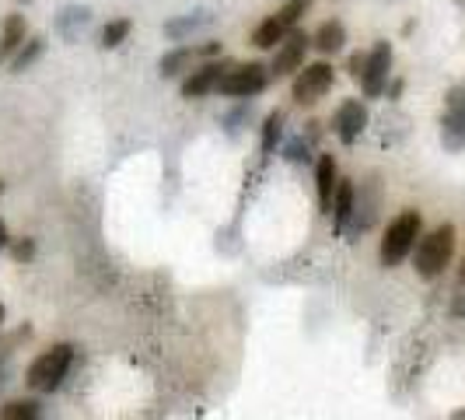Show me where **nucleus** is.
I'll list each match as a JSON object with an SVG mask.
<instances>
[{
    "label": "nucleus",
    "mask_w": 465,
    "mask_h": 420,
    "mask_svg": "<svg viewBox=\"0 0 465 420\" xmlns=\"http://www.w3.org/2000/svg\"><path fill=\"white\" fill-rule=\"evenodd\" d=\"M92 22V11L88 7H67L64 15H60V32H64V39L67 43H74L77 39V28H84V25Z\"/></svg>",
    "instance_id": "nucleus-20"
},
{
    "label": "nucleus",
    "mask_w": 465,
    "mask_h": 420,
    "mask_svg": "<svg viewBox=\"0 0 465 420\" xmlns=\"http://www.w3.org/2000/svg\"><path fill=\"white\" fill-rule=\"evenodd\" d=\"M28 39V25H25V15H7L4 18V28H0V64H7L22 43Z\"/></svg>",
    "instance_id": "nucleus-14"
},
{
    "label": "nucleus",
    "mask_w": 465,
    "mask_h": 420,
    "mask_svg": "<svg viewBox=\"0 0 465 420\" xmlns=\"http://www.w3.org/2000/svg\"><path fill=\"white\" fill-rule=\"evenodd\" d=\"M43 49H46V39L43 35H32V39H25L22 49L11 56V70L15 74H22V70H28L39 56H43Z\"/></svg>",
    "instance_id": "nucleus-17"
},
{
    "label": "nucleus",
    "mask_w": 465,
    "mask_h": 420,
    "mask_svg": "<svg viewBox=\"0 0 465 420\" xmlns=\"http://www.w3.org/2000/svg\"><path fill=\"white\" fill-rule=\"evenodd\" d=\"M0 417L4 420H35L43 417V406L35 399H11L7 406H0Z\"/></svg>",
    "instance_id": "nucleus-21"
},
{
    "label": "nucleus",
    "mask_w": 465,
    "mask_h": 420,
    "mask_svg": "<svg viewBox=\"0 0 465 420\" xmlns=\"http://www.w3.org/2000/svg\"><path fill=\"white\" fill-rule=\"evenodd\" d=\"M4 375H7V361L0 357V385H4Z\"/></svg>",
    "instance_id": "nucleus-28"
},
{
    "label": "nucleus",
    "mask_w": 465,
    "mask_h": 420,
    "mask_svg": "<svg viewBox=\"0 0 465 420\" xmlns=\"http://www.w3.org/2000/svg\"><path fill=\"white\" fill-rule=\"evenodd\" d=\"M193 60H196V49H189V46H179V49H172V53H164L162 56V77H179L183 70L193 67Z\"/></svg>",
    "instance_id": "nucleus-16"
},
{
    "label": "nucleus",
    "mask_w": 465,
    "mask_h": 420,
    "mask_svg": "<svg viewBox=\"0 0 465 420\" xmlns=\"http://www.w3.org/2000/svg\"><path fill=\"white\" fill-rule=\"evenodd\" d=\"M441 144H444V151H451V155L465 151V81L455 85V88L448 92V98H444Z\"/></svg>",
    "instance_id": "nucleus-7"
},
{
    "label": "nucleus",
    "mask_w": 465,
    "mask_h": 420,
    "mask_svg": "<svg viewBox=\"0 0 465 420\" xmlns=\"http://www.w3.org/2000/svg\"><path fill=\"white\" fill-rule=\"evenodd\" d=\"M130 32H134V25L130 18H113V22L102 28V35H98V46L102 49H116L123 46L126 39H130Z\"/></svg>",
    "instance_id": "nucleus-18"
},
{
    "label": "nucleus",
    "mask_w": 465,
    "mask_h": 420,
    "mask_svg": "<svg viewBox=\"0 0 465 420\" xmlns=\"http://www.w3.org/2000/svg\"><path fill=\"white\" fill-rule=\"evenodd\" d=\"M336 186H340V165H336L332 155H319V162H315V193H319V210L322 214H332Z\"/></svg>",
    "instance_id": "nucleus-12"
},
{
    "label": "nucleus",
    "mask_w": 465,
    "mask_h": 420,
    "mask_svg": "<svg viewBox=\"0 0 465 420\" xmlns=\"http://www.w3.org/2000/svg\"><path fill=\"white\" fill-rule=\"evenodd\" d=\"M332 130L343 144H357L361 134L368 130V105L361 98H347L332 116Z\"/></svg>",
    "instance_id": "nucleus-10"
},
{
    "label": "nucleus",
    "mask_w": 465,
    "mask_h": 420,
    "mask_svg": "<svg viewBox=\"0 0 465 420\" xmlns=\"http://www.w3.org/2000/svg\"><path fill=\"white\" fill-rule=\"evenodd\" d=\"M283 158H287V162H308V140H304V134L283 147Z\"/></svg>",
    "instance_id": "nucleus-23"
},
{
    "label": "nucleus",
    "mask_w": 465,
    "mask_h": 420,
    "mask_svg": "<svg viewBox=\"0 0 465 420\" xmlns=\"http://www.w3.org/2000/svg\"><path fill=\"white\" fill-rule=\"evenodd\" d=\"M455 4H459V7H462V11H465V0H455Z\"/></svg>",
    "instance_id": "nucleus-30"
},
{
    "label": "nucleus",
    "mask_w": 465,
    "mask_h": 420,
    "mask_svg": "<svg viewBox=\"0 0 465 420\" xmlns=\"http://www.w3.org/2000/svg\"><path fill=\"white\" fill-rule=\"evenodd\" d=\"M11 256L18 259V263L32 259V256H35V242H32V238H18V242L11 245Z\"/></svg>",
    "instance_id": "nucleus-24"
},
{
    "label": "nucleus",
    "mask_w": 465,
    "mask_h": 420,
    "mask_svg": "<svg viewBox=\"0 0 465 420\" xmlns=\"http://www.w3.org/2000/svg\"><path fill=\"white\" fill-rule=\"evenodd\" d=\"M308 49H312V35L302 32V28H291L287 35H283V43H277V53H273V64H270V74L273 77H291V74H298L304 67V56H308Z\"/></svg>",
    "instance_id": "nucleus-8"
},
{
    "label": "nucleus",
    "mask_w": 465,
    "mask_h": 420,
    "mask_svg": "<svg viewBox=\"0 0 465 420\" xmlns=\"http://www.w3.org/2000/svg\"><path fill=\"white\" fill-rule=\"evenodd\" d=\"M336 85V74H332V64L319 60V64H304L298 74H294V88H291V98L298 105H319Z\"/></svg>",
    "instance_id": "nucleus-6"
},
{
    "label": "nucleus",
    "mask_w": 465,
    "mask_h": 420,
    "mask_svg": "<svg viewBox=\"0 0 465 420\" xmlns=\"http://www.w3.org/2000/svg\"><path fill=\"white\" fill-rule=\"evenodd\" d=\"M283 137V113H270L266 123H262V155H273V147H277V140Z\"/></svg>",
    "instance_id": "nucleus-22"
},
{
    "label": "nucleus",
    "mask_w": 465,
    "mask_h": 420,
    "mask_svg": "<svg viewBox=\"0 0 465 420\" xmlns=\"http://www.w3.org/2000/svg\"><path fill=\"white\" fill-rule=\"evenodd\" d=\"M364 64H368V53H353L347 60V74L353 81H361V74H364Z\"/></svg>",
    "instance_id": "nucleus-25"
},
{
    "label": "nucleus",
    "mask_w": 465,
    "mask_h": 420,
    "mask_svg": "<svg viewBox=\"0 0 465 420\" xmlns=\"http://www.w3.org/2000/svg\"><path fill=\"white\" fill-rule=\"evenodd\" d=\"M389 74H392V46L389 43H374V49L368 53V64L361 74V88L368 98H381L389 88Z\"/></svg>",
    "instance_id": "nucleus-9"
},
{
    "label": "nucleus",
    "mask_w": 465,
    "mask_h": 420,
    "mask_svg": "<svg viewBox=\"0 0 465 420\" xmlns=\"http://www.w3.org/2000/svg\"><path fill=\"white\" fill-rule=\"evenodd\" d=\"M0 323H4V305H0Z\"/></svg>",
    "instance_id": "nucleus-31"
},
{
    "label": "nucleus",
    "mask_w": 465,
    "mask_h": 420,
    "mask_svg": "<svg viewBox=\"0 0 465 420\" xmlns=\"http://www.w3.org/2000/svg\"><path fill=\"white\" fill-rule=\"evenodd\" d=\"M7 245H11V238H7V225L0 221V249H7Z\"/></svg>",
    "instance_id": "nucleus-27"
},
{
    "label": "nucleus",
    "mask_w": 465,
    "mask_h": 420,
    "mask_svg": "<svg viewBox=\"0 0 465 420\" xmlns=\"http://www.w3.org/2000/svg\"><path fill=\"white\" fill-rule=\"evenodd\" d=\"M210 22L207 11H200V15H186V18H175V22L164 25V35L168 39H175V43H183L189 32H196V28H203V25Z\"/></svg>",
    "instance_id": "nucleus-19"
},
{
    "label": "nucleus",
    "mask_w": 465,
    "mask_h": 420,
    "mask_svg": "<svg viewBox=\"0 0 465 420\" xmlns=\"http://www.w3.org/2000/svg\"><path fill=\"white\" fill-rule=\"evenodd\" d=\"M312 4H315V0H287L277 15H270L266 22L256 25V32H252V46L277 49V43H283V35H287L291 28H298L302 15L312 7Z\"/></svg>",
    "instance_id": "nucleus-4"
},
{
    "label": "nucleus",
    "mask_w": 465,
    "mask_h": 420,
    "mask_svg": "<svg viewBox=\"0 0 465 420\" xmlns=\"http://www.w3.org/2000/svg\"><path fill=\"white\" fill-rule=\"evenodd\" d=\"M459 277H462V284H465V259H462V270H459Z\"/></svg>",
    "instance_id": "nucleus-29"
},
{
    "label": "nucleus",
    "mask_w": 465,
    "mask_h": 420,
    "mask_svg": "<svg viewBox=\"0 0 465 420\" xmlns=\"http://www.w3.org/2000/svg\"><path fill=\"white\" fill-rule=\"evenodd\" d=\"M312 46L319 49L322 56H332V53H340V49L347 46V25L340 22V18H329L315 28V35H312Z\"/></svg>",
    "instance_id": "nucleus-13"
},
{
    "label": "nucleus",
    "mask_w": 465,
    "mask_h": 420,
    "mask_svg": "<svg viewBox=\"0 0 465 420\" xmlns=\"http://www.w3.org/2000/svg\"><path fill=\"white\" fill-rule=\"evenodd\" d=\"M0 193H4V183H0Z\"/></svg>",
    "instance_id": "nucleus-32"
},
{
    "label": "nucleus",
    "mask_w": 465,
    "mask_h": 420,
    "mask_svg": "<svg viewBox=\"0 0 465 420\" xmlns=\"http://www.w3.org/2000/svg\"><path fill=\"white\" fill-rule=\"evenodd\" d=\"M70 368H74V344H53V347L43 350V354L28 365L25 382H28V389H35V393H53V389L64 385V378L70 375Z\"/></svg>",
    "instance_id": "nucleus-3"
},
{
    "label": "nucleus",
    "mask_w": 465,
    "mask_h": 420,
    "mask_svg": "<svg viewBox=\"0 0 465 420\" xmlns=\"http://www.w3.org/2000/svg\"><path fill=\"white\" fill-rule=\"evenodd\" d=\"M455 256V225H438L434 232L420 235L413 249V266L423 280H438Z\"/></svg>",
    "instance_id": "nucleus-1"
},
{
    "label": "nucleus",
    "mask_w": 465,
    "mask_h": 420,
    "mask_svg": "<svg viewBox=\"0 0 465 420\" xmlns=\"http://www.w3.org/2000/svg\"><path fill=\"white\" fill-rule=\"evenodd\" d=\"M451 312H455V315H465V295H459V298H455V305H451Z\"/></svg>",
    "instance_id": "nucleus-26"
},
{
    "label": "nucleus",
    "mask_w": 465,
    "mask_h": 420,
    "mask_svg": "<svg viewBox=\"0 0 465 420\" xmlns=\"http://www.w3.org/2000/svg\"><path fill=\"white\" fill-rule=\"evenodd\" d=\"M353 207H357V189H353L350 179H340L336 196H332V225H336V232H347Z\"/></svg>",
    "instance_id": "nucleus-15"
},
{
    "label": "nucleus",
    "mask_w": 465,
    "mask_h": 420,
    "mask_svg": "<svg viewBox=\"0 0 465 420\" xmlns=\"http://www.w3.org/2000/svg\"><path fill=\"white\" fill-rule=\"evenodd\" d=\"M22 4H28V0H22Z\"/></svg>",
    "instance_id": "nucleus-33"
},
{
    "label": "nucleus",
    "mask_w": 465,
    "mask_h": 420,
    "mask_svg": "<svg viewBox=\"0 0 465 420\" xmlns=\"http://www.w3.org/2000/svg\"><path fill=\"white\" fill-rule=\"evenodd\" d=\"M420 235H423V217H420V210H402L396 221L385 228V238H381V245H378L381 266H385V270L399 266L402 259L417 249Z\"/></svg>",
    "instance_id": "nucleus-2"
},
{
    "label": "nucleus",
    "mask_w": 465,
    "mask_h": 420,
    "mask_svg": "<svg viewBox=\"0 0 465 420\" xmlns=\"http://www.w3.org/2000/svg\"><path fill=\"white\" fill-rule=\"evenodd\" d=\"M228 67L232 64H217V60H210V64H203V67H196L193 74H189L186 81H183V98H203V95H210V92H217V85H221V77L228 74Z\"/></svg>",
    "instance_id": "nucleus-11"
},
{
    "label": "nucleus",
    "mask_w": 465,
    "mask_h": 420,
    "mask_svg": "<svg viewBox=\"0 0 465 420\" xmlns=\"http://www.w3.org/2000/svg\"><path fill=\"white\" fill-rule=\"evenodd\" d=\"M270 81H273V74L270 67H262V64H234L228 67V74L221 77V85H217V92L224 95V98H256L270 88Z\"/></svg>",
    "instance_id": "nucleus-5"
}]
</instances>
